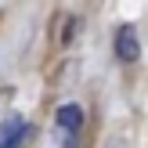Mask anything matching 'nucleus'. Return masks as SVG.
Returning <instances> with one entry per match:
<instances>
[{"label": "nucleus", "mask_w": 148, "mask_h": 148, "mask_svg": "<svg viewBox=\"0 0 148 148\" xmlns=\"http://www.w3.org/2000/svg\"><path fill=\"white\" fill-rule=\"evenodd\" d=\"M83 134V108L79 105H62L54 112V137H58V148H72Z\"/></svg>", "instance_id": "nucleus-1"}, {"label": "nucleus", "mask_w": 148, "mask_h": 148, "mask_svg": "<svg viewBox=\"0 0 148 148\" xmlns=\"http://www.w3.org/2000/svg\"><path fill=\"white\" fill-rule=\"evenodd\" d=\"M112 51H116V58H119L123 65H134L137 58H141V40H137V29L130 25V22L112 33Z\"/></svg>", "instance_id": "nucleus-2"}, {"label": "nucleus", "mask_w": 148, "mask_h": 148, "mask_svg": "<svg viewBox=\"0 0 148 148\" xmlns=\"http://www.w3.org/2000/svg\"><path fill=\"white\" fill-rule=\"evenodd\" d=\"M25 137H29L25 116H7V119H0V148H22Z\"/></svg>", "instance_id": "nucleus-3"}, {"label": "nucleus", "mask_w": 148, "mask_h": 148, "mask_svg": "<svg viewBox=\"0 0 148 148\" xmlns=\"http://www.w3.org/2000/svg\"><path fill=\"white\" fill-rule=\"evenodd\" d=\"M105 148H119V145H105Z\"/></svg>", "instance_id": "nucleus-4"}]
</instances>
